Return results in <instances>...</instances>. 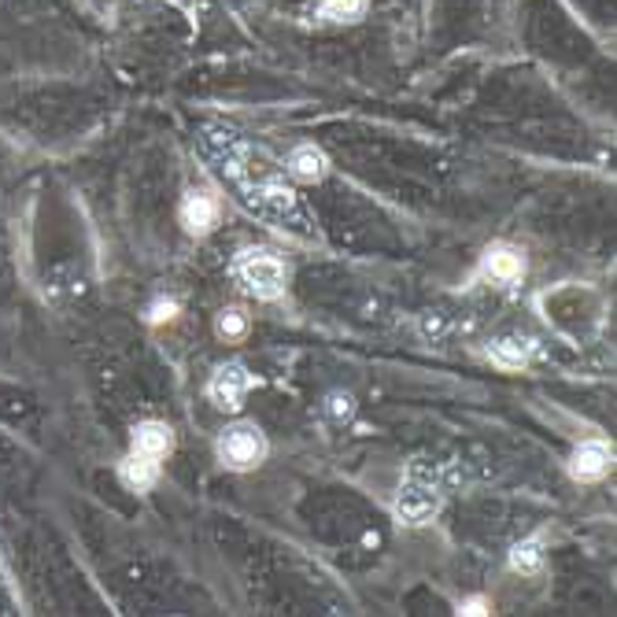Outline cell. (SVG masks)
I'll use <instances>...</instances> for the list:
<instances>
[{
    "label": "cell",
    "instance_id": "cell-1",
    "mask_svg": "<svg viewBox=\"0 0 617 617\" xmlns=\"http://www.w3.org/2000/svg\"><path fill=\"white\" fill-rule=\"evenodd\" d=\"M200 152L255 219L300 241L315 237V222L300 204V196L292 193V185L285 182V170L259 145H252L237 130H226V126H211L200 134Z\"/></svg>",
    "mask_w": 617,
    "mask_h": 617
},
{
    "label": "cell",
    "instance_id": "cell-16",
    "mask_svg": "<svg viewBox=\"0 0 617 617\" xmlns=\"http://www.w3.org/2000/svg\"><path fill=\"white\" fill-rule=\"evenodd\" d=\"M326 414H329L333 422H348L351 414H355V403H351L348 392H333V396L326 400Z\"/></svg>",
    "mask_w": 617,
    "mask_h": 617
},
{
    "label": "cell",
    "instance_id": "cell-14",
    "mask_svg": "<svg viewBox=\"0 0 617 617\" xmlns=\"http://www.w3.org/2000/svg\"><path fill=\"white\" fill-rule=\"evenodd\" d=\"M510 566L518 573H540L544 570V544H540V540H521V544L510 551Z\"/></svg>",
    "mask_w": 617,
    "mask_h": 617
},
{
    "label": "cell",
    "instance_id": "cell-15",
    "mask_svg": "<svg viewBox=\"0 0 617 617\" xmlns=\"http://www.w3.org/2000/svg\"><path fill=\"white\" fill-rule=\"evenodd\" d=\"M244 333H248V318H244V311H222L219 315V337L241 340Z\"/></svg>",
    "mask_w": 617,
    "mask_h": 617
},
{
    "label": "cell",
    "instance_id": "cell-3",
    "mask_svg": "<svg viewBox=\"0 0 617 617\" xmlns=\"http://www.w3.org/2000/svg\"><path fill=\"white\" fill-rule=\"evenodd\" d=\"M219 459L230 470H255L267 459V440H263L255 422H237L219 436Z\"/></svg>",
    "mask_w": 617,
    "mask_h": 617
},
{
    "label": "cell",
    "instance_id": "cell-2",
    "mask_svg": "<svg viewBox=\"0 0 617 617\" xmlns=\"http://www.w3.org/2000/svg\"><path fill=\"white\" fill-rule=\"evenodd\" d=\"M233 278L259 300H278L285 285H289V267L267 248H244L233 259Z\"/></svg>",
    "mask_w": 617,
    "mask_h": 617
},
{
    "label": "cell",
    "instance_id": "cell-5",
    "mask_svg": "<svg viewBox=\"0 0 617 617\" xmlns=\"http://www.w3.org/2000/svg\"><path fill=\"white\" fill-rule=\"evenodd\" d=\"M252 389V374L244 370L241 363H226L215 370V377H211L208 385V396L215 403L219 411H241L244 396H248Z\"/></svg>",
    "mask_w": 617,
    "mask_h": 617
},
{
    "label": "cell",
    "instance_id": "cell-17",
    "mask_svg": "<svg viewBox=\"0 0 617 617\" xmlns=\"http://www.w3.org/2000/svg\"><path fill=\"white\" fill-rule=\"evenodd\" d=\"M174 315H178V304L174 300H159V304H152V311H148V322L159 326V322H170Z\"/></svg>",
    "mask_w": 617,
    "mask_h": 617
},
{
    "label": "cell",
    "instance_id": "cell-18",
    "mask_svg": "<svg viewBox=\"0 0 617 617\" xmlns=\"http://www.w3.org/2000/svg\"><path fill=\"white\" fill-rule=\"evenodd\" d=\"M459 614H466V617H481V614H488V603H485V599H470V603L459 606Z\"/></svg>",
    "mask_w": 617,
    "mask_h": 617
},
{
    "label": "cell",
    "instance_id": "cell-8",
    "mask_svg": "<svg viewBox=\"0 0 617 617\" xmlns=\"http://www.w3.org/2000/svg\"><path fill=\"white\" fill-rule=\"evenodd\" d=\"M219 222V204L211 193H189L182 200V226L189 233H196V237H204V233L215 230Z\"/></svg>",
    "mask_w": 617,
    "mask_h": 617
},
{
    "label": "cell",
    "instance_id": "cell-4",
    "mask_svg": "<svg viewBox=\"0 0 617 617\" xmlns=\"http://www.w3.org/2000/svg\"><path fill=\"white\" fill-rule=\"evenodd\" d=\"M436 510H440V488H436L433 477H425L422 470H411L407 481L400 485L396 518L407 521V525H425Z\"/></svg>",
    "mask_w": 617,
    "mask_h": 617
},
{
    "label": "cell",
    "instance_id": "cell-9",
    "mask_svg": "<svg viewBox=\"0 0 617 617\" xmlns=\"http://www.w3.org/2000/svg\"><path fill=\"white\" fill-rule=\"evenodd\" d=\"M174 448V433L163 422H141L134 429V451L145 455V459H163Z\"/></svg>",
    "mask_w": 617,
    "mask_h": 617
},
{
    "label": "cell",
    "instance_id": "cell-7",
    "mask_svg": "<svg viewBox=\"0 0 617 617\" xmlns=\"http://www.w3.org/2000/svg\"><path fill=\"white\" fill-rule=\"evenodd\" d=\"M485 274L499 285H514L525 278V255L510 244H496V248L485 252Z\"/></svg>",
    "mask_w": 617,
    "mask_h": 617
},
{
    "label": "cell",
    "instance_id": "cell-6",
    "mask_svg": "<svg viewBox=\"0 0 617 617\" xmlns=\"http://www.w3.org/2000/svg\"><path fill=\"white\" fill-rule=\"evenodd\" d=\"M610 462H614V451L606 448L603 440H588V444H581V448L573 451L570 474L577 477V481H599V477L610 474Z\"/></svg>",
    "mask_w": 617,
    "mask_h": 617
},
{
    "label": "cell",
    "instance_id": "cell-11",
    "mask_svg": "<svg viewBox=\"0 0 617 617\" xmlns=\"http://www.w3.org/2000/svg\"><path fill=\"white\" fill-rule=\"evenodd\" d=\"M370 0H315V15L318 23H333V26H351L366 15Z\"/></svg>",
    "mask_w": 617,
    "mask_h": 617
},
{
    "label": "cell",
    "instance_id": "cell-10",
    "mask_svg": "<svg viewBox=\"0 0 617 617\" xmlns=\"http://www.w3.org/2000/svg\"><path fill=\"white\" fill-rule=\"evenodd\" d=\"M329 170V159L322 148L315 145H296L289 152V174L296 178V182H322Z\"/></svg>",
    "mask_w": 617,
    "mask_h": 617
},
{
    "label": "cell",
    "instance_id": "cell-13",
    "mask_svg": "<svg viewBox=\"0 0 617 617\" xmlns=\"http://www.w3.org/2000/svg\"><path fill=\"white\" fill-rule=\"evenodd\" d=\"M119 477H123V485H126V488H134V492H148V488L156 485V477H159L156 459H145V455H137V451H134L130 459H123Z\"/></svg>",
    "mask_w": 617,
    "mask_h": 617
},
{
    "label": "cell",
    "instance_id": "cell-12",
    "mask_svg": "<svg viewBox=\"0 0 617 617\" xmlns=\"http://www.w3.org/2000/svg\"><path fill=\"white\" fill-rule=\"evenodd\" d=\"M488 355H492V363H499L503 370H521L529 359H533V340L529 337H503L488 348Z\"/></svg>",
    "mask_w": 617,
    "mask_h": 617
}]
</instances>
